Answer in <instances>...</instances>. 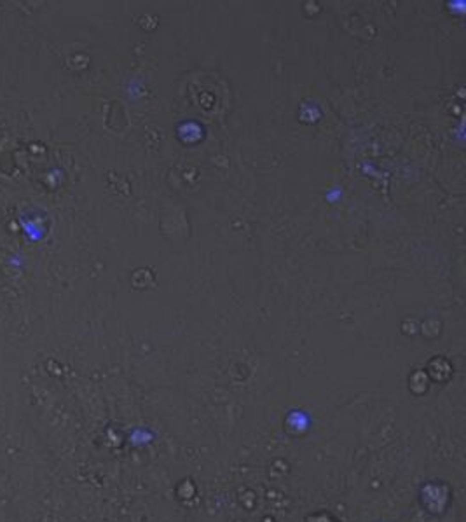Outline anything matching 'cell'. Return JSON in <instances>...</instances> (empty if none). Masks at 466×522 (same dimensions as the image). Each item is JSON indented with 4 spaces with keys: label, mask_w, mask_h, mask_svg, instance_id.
Returning <instances> with one entry per match:
<instances>
[{
    "label": "cell",
    "mask_w": 466,
    "mask_h": 522,
    "mask_svg": "<svg viewBox=\"0 0 466 522\" xmlns=\"http://www.w3.org/2000/svg\"><path fill=\"white\" fill-rule=\"evenodd\" d=\"M290 423V428L295 429V431H304V429H309L311 425H309V418H307L306 414H293V418L288 419Z\"/></svg>",
    "instance_id": "6da1fadb"
}]
</instances>
